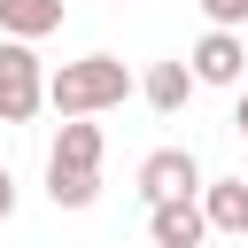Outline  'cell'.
Instances as JSON below:
<instances>
[{
  "label": "cell",
  "instance_id": "obj_1",
  "mask_svg": "<svg viewBox=\"0 0 248 248\" xmlns=\"http://www.w3.org/2000/svg\"><path fill=\"white\" fill-rule=\"evenodd\" d=\"M140 93V78L116 62V54H78V62H62V70H46V108L70 124V116H108V108H124Z\"/></svg>",
  "mask_w": 248,
  "mask_h": 248
},
{
  "label": "cell",
  "instance_id": "obj_2",
  "mask_svg": "<svg viewBox=\"0 0 248 248\" xmlns=\"http://www.w3.org/2000/svg\"><path fill=\"white\" fill-rule=\"evenodd\" d=\"M46 108V62L23 39H0V124H31Z\"/></svg>",
  "mask_w": 248,
  "mask_h": 248
},
{
  "label": "cell",
  "instance_id": "obj_3",
  "mask_svg": "<svg viewBox=\"0 0 248 248\" xmlns=\"http://www.w3.org/2000/svg\"><path fill=\"white\" fill-rule=\"evenodd\" d=\"M178 62H186L194 85H232V93L248 85V39L240 31H202L194 54H178Z\"/></svg>",
  "mask_w": 248,
  "mask_h": 248
},
{
  "label": "cell",
  "instance_id": "obj_4",
  "mask_svg": "<svg viewBox=\"0 0 248 248\" xmlns=\"http://www.w3.org/2000/svg\"><path fill=\"white\" fill-rule=\"evenodd\" d=\"M178 194H202V163H194V147H155L140 163V202L155 209V202H178Z\"/></svg>",
  "mask_w": 248,
  "mask_h": 248
},
{
  "label": "cell",
  "instance_id": "obj_5",
  "mask_svg": "<svg viewBox=\"0 0 248 248\" xmlns=\"http://www.w3.org/2000/svg\"><path fill=\"white\" fill-rule=\"evenodd\" d=\"M147 240H155V248H202V240H209V225H202V194L155 202V209H147Z\"/></svg>",
  "mask_w": 248,
  "mask_h": 248
},
{
  "label": "cell",
  "instance_id": "obj_6",
  "mask_svg": "<svg viewBox=\"0 0 248 248\" xmlns=\"http://www.w3.org/2000/svg\"><path fill=\"white\" fill-rule=\"evenodd\" d=\"M101 147H108L101 124H93V116H70V124L54 132V147H46V170H93V178H101Z\"/></svg>",
  "mask_w": 248,
  "mask_h": 248
},
{
  "label": "cell",
  "instance_id": "obj_7",
  "mask_svg": "<svg viewBox=\"0 0 248 248\" xmlns=\"http://www.w3.org/2000/svg\"><path fill=\"white\" fill-rule=\"evenodd\" d=\"M202 225L248 240V178H202Z\"/></svg>",
  "mask_w": 248,
  "mask_h": 248
},
{
  "label": "cell",
  "instance_id": "obj_8",
  "mask_svg": "<svg viewBox=\"0 0 248 248\" xmlns=\"http://www.w3.org/2000/svg\"><path fill=\"white\" fill-rule=\"evenodd\" d=\"M46 31H62V0H0V39L39 46Z\"/></svg>",
  "mask_w": 248,
  "mask_h": 248
},
{
  "label": "cell",
  "instance_id": "obj_9",
  "mask_svg": "<svg viewBox=\"0 0 248 248\" xmlns=\"http://www.w3.org/2000/svg\"><path fill=\"white\" fill-rule=\"evenodd\" d=\"M140 101H147V108H163V116H178V108L194 101V78H186V62H147V78H140Z\"/></svg>",
  "mask_w": 248,
  "mask_h": 248
},
{
  "label": "cell",
  "instance_id": "obj_10",
  "mask_svg": "<svg viewBox=\"0 0 248 248\" xmlns=\"http://www.w3.org/2000/svg\"><path fill=\"white\" fill-rule=\"evenodd\" d=\"M46 202L54 209H93L101 202V178L93 170H46Z\"/></svg>",
  "mask_w": 248,
  "mask_h": 248
},
{
  "label": "cell",
  "instance_id": "obj_11",
  "mask_svg": "<svg viewBox=\"0 0 248 248\" xmlns=\"http://www.w3.org/2000/svg\"><path fill=\"white\" fill-rule=\"evenodd\" d=\"M202 16H209V31H240L248 23V0H202Z\"/></svg>",
  "mask_w": 248,
  "mask_h": 248
},
{
  "label": "cell",
  "instance_id": "obj_12",
  "mask_svg": "<svg viewBox=\"0 0 248 248\" xmlns=\"http://www.w3.org/2000/svg\"><path fill=\"white\" fill-rule=\"evenodd\" d=\"M16 217V178H8V163H0V225Z\"/></svg>",
  "mask_w": 248,
  "mask_h": 248
},
{
  "label": "cell",
  "instance_id": "obj_13",
  "mask_svg": "<svg viewBox=\"0 0 248 248\" xmlns=\"http://www.w3.org/2000/svg\"><path fill=\"white\" fill-rule=\"evenodd\" d=\"M232 132L248 140V85H240V101H232Z\"/></svg>",
  "mask_w": 248,
  "mask_h": 248
},
{
  "label": "cell",
  "instance_id": "obj_14",
  "mask_svg": "<svg viewBox=\"0 0 248 248\" xmlns=\"http://www.w3.org/2000/svg\"><path fill=\"white\" fill-rule=\"evenodd\" d=\"M240 248H248V240H240Z\"/></svg>",
  "mask_w": 248,
  "mask_h": 248
}]
</instances>
